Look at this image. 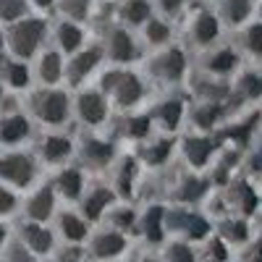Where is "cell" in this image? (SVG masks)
<instances>
[{"mask_svg": "<svg viewBox=\"0 0 262 262\" xmlns=\"http://www.w3.org/2000/svg\"><path fill=\"white\" fill-rule=\"evenodd\" d=\"M3 34H6V53L13 55V58H21V60H29L39 53L42 42L48 37V24L37 16H21L13 24L3 27Z\"/></svg>", "mask_w": 262, "mask_h": 262, "instance_id": "6da1fadb", "label": "cell"}, {"mask_svg": "<svg viewBox=\"0 0 262 262\" xmlns=\"http://www.w3.org/2000/svg\"><path fill=\"white\" fill-rule=\"evenodd\" d=\"M100 92L105 97H111L121 111H131L144 97V84L137 74H131L126 69H111L100 79Z\"/></svg>", "mask_w": 262, "mask_h": 262, "instance_id": "7a4b0ae2", "label": "cell"}, {"mask_svg": "<svg viewBox=\"0 0 262 262\" xmlns=\"http://www.w3.org/2000/svg\"><path fill=\"white\" fill-rule=\"evenodd\" d=\"M29 113L42 126H60L71 116V100L55 86H39L29 97Z\"/></svg>", "mask_w": 262, "mask_h": 262, "instance_id": "3957f363", "label": "cell"}, {"mask_svg": "<svg viewBox=\"0 0 262 262\" xmlns=\"http://www.w3.org/2000/svg\"><path fill=\"white\" fill-rule=\"evenodd\" d=\"M37 179V160L21 149H0V184L13 191L32 189Z\"/></svg>", "mask_w": 262, "mask_h": 262, "instance_id": "277c9868", "label": "cell"}, {"mask_svg": "<svg viewBox=\"0 0 262 262\" xmlns=\"http://www.w3.org/2000/svg\"><path fill=\"white\" fill-rule=\"evenodd\" d=\"M163 226L165 233H176L184 242H202L210 233V223L200 212H189V210H165Z\"/></svg>", "mask_w": 262, "mask_h": 262, "instance_id": "5b68a950", "label": "cell"}, {"mask_svg": "<svg viewBox=\"0 0 262 262\" xmlns=\"http://www.w3.org/2000/svg\"><path fill=\"white\" fill-rule=\"evenodd\" d=\"M102 60H105V55H102L100 45H81L79 50L71 53V60L63 66V79L71 86H79Z\"/></svg>", "mask_w": 262, "mask_h": 262, "instance_id": "8992f818", "label": "cell"}, {"mask_svg": "<svg viewBox=\"0 0 262 262\" xmlns=\"http://www.w3.org/2000/svg\"><path fill=\"white\" fill-rule=\"evenodd\" d=\"M55 191L53 186H34L32 191H27L24 202H18L24 221H34V223H48L55 215Z\"/></svg>", "mask_w": 262, "mask_h": 262, "instance_id": "52a82bcc", "label": "cell"}, {"mask_svg": "<svg viewBox=\"0 0 262 262\" xmlns=\"http://www.w3.org/2000/svg\"><path fill=\"white\" fill-rule=\"evenodd\" d=\"M21 244H24L34 257H48L55 249V233L45 223H34V221H21L16 233H13Z\"/></svg>", "mask_w": 262, "mask_h": 262, "instance_id": "ba28073f", "label": "cell"}, {"mask_svg": "<svg viewBox=\"0 0 262 262\" xmlns=\"http://www.w3.org/2000/svg\"><path fill=\"white\" fill-rule=\"evenodd\" d=\"M71 111L76 113V118L86 126H100L105 123L107 118V111H111V105H107V97L97 90H84L76 95V100L71 102Z\"/></svg>", "mask_w": 262, "mask_h": 262, "instance_id": "9c48e42d", "label": "cell"}, {"mask_svg": "<svg viewBox=\"0 0 262 262\" xmlns=\"http://www.w3.org/2000/svg\"><path fill=\"white\" fill-rule=\"evenodd\" d=\"M32 137V121L21 111H3L0 113V149H16Z\"/></svg>", "mask_w": 262, "mask_h": 262, "instance_id": "30bf717a", "label": "cell"}, {"mask_svg": "<svg viewBox=\"0 0 262 262\" xmlns=\"http://www.w3.org/2000/svg\"><path fill=\"white\" fill-rule=\"evenodd\" d=\"M74 155V144L69 137L55 134V131H48L34 142V160L45 163V165H63Z\"/></svg>", "mask_w": 262, "mask_h": 262, "instance_id": "8fae6325", "label": "cell"}, {"mask_svg": "<svg viewBox=\"0 0 262 262\" xmlns=\"http://www.w3.org/2000/svg\"><path fill=\"white\" fill-rule=\"evenodd\" d=\"M86 242V252H90L95 259L105 262V259H118L121 252L126 249V236L116 228H102L95 231L92 236L84 238Z\"/></svg>", "mask_w": 262, "mask_h": 262, "instance_id": "7c38bea8", "label": "cell"}, {"mask_svg": "<svg viewBox=\"0 0 262 262\" xmlns=\"http://www.w3.org/2000/svg\"><path fill=\"white\" fill-rule=\"evenodd\" d=\"M0 81H3L6 92H24L34 81L32 79V66L21 58L0 53Z\"/></svg>", "mask_w": 262, "mask_h": 262, "instance_id": "4fadbf2b", "label": "cell"}, {"mask_svg": "<svg viewBox=\"0 0 262 262\" xmlns=\"http://www.w3.org/2000/svg\"><path fill=\"white\" fill-rule=\"evenodd\" d=\"M149 71H152V76H158L160 81L173 84V81H179V79L184 76V71H186V58H184V53H181L179 48H163L155 58H152Z\"/></svg>", "mask_w": 262, "mask_h": 262, "instance_id": "5bb4252c", "label": "cell"}, {"mask_svg": "<svg viewBox=\"0 0 262 262\" xmlns=\"http://www.w3.org/2000/svg\"><path fill=\"white\" fill-rule=\"evenodd\" d=\"M102 55L113 63H128L131 58L137 55V45H134V37H131L123 27H113L107 29V34L102 37V45H100Z\"/></svg>", "mask_w": 262, "mask_h": 262, "instance_id": "9a60e30c", "label": "cell"}, {"mask_svg": "<svg viewBox=\"0 0 262 262\" xmlns=\"http://www.w3.org/2000/svg\"><path fill=\"white\" fill-rule=\"evenodd\" d=\"M34 66H32V79L39 81L42 86H55L63 81V55L58 50H42L34 55Z\"/></svg>", "mask_w": 262, "mask_h": 262, "instance_id": "2e32d148", "label": "cell"}, {"mask_svg": "<svg viewBox=\"0 0 262 262\" xmlns=\"http://www.w3.org/2000/svg\"><path fill=\"white\" fill-rule=\"evenodd\" d=\"M217 32H221V21H217V16H212L207 11H196L186 21V37L196 48H210L217 39Z\"/></svg>", "mask_w": 262, "mask_h": 262, "instance_id": "e0dca14e", "label": "cell"}, {"mask_svg": "<svg viewBox=\"0 0 262 262\" xmlns=\"http://www.w3.org/2000/svg\"><path fill=\"white\" fill-rule=\"evenodd\" d=\"M116 194L113 189L107 186H92V189H84L81 196H79V207H81V217L86 223L90 221H100V217L105 215V210L113 205Z\"/></svg>", "mask_w": 262, "mask_h": 262, "instance_id": "ac0fdd59", "label": "cell"}, {"mask_svg": "<svg viewBox=\"0 0 262 262\" xmlns=\"http://www.w3.org/2000/svg\"><path fill=\"white\" fill-rule=\"evenodd\" d=\"M181 155L184 160L191 165V168H205L212 155H215V142L207 137V134H200V131H194V134L184 137L181 142Z\"/></svg>", "mask_w": 262, "mask_h": 262, "instance_id": "d6986e66", "label": "cell"}, {"mask_svg": "<svg viewBox=\"0 0 262 262\" xmlns=\"http://www.w3.org/2000/svg\"><path fill=\"white\" fill-rule=\"evenodd\" d=\"M79 158L90 165V168H105V165H111L113 160V144L111 142H105L102 137H95V134H86L81 137L79 142Z\"/></svg>", "mask_w": 262, "mask_h": 262, "instance_id": "ffe728a7", "label": "cell"}, {"mask_svg": "<svg viewBox=\"0 0 262 262\" xmlns=\"http://www.w3.org/2000/svg\"><path fill=\"white\" fill-rule=\"evenodd\" d=\"M55 233L66 244H84V238L90 236V226L76 212H60L55 217Z\"/></svg>", "mask_w": 262, "mask_h": 262, "instance_id": "44dd1931", "label": "cell"}, {"mask_svg": "<svg viewBox=\"0 0 262 262\" xmlns=\"http://www.w3.org/2000/svg\"><path fill=\"white\" fill-rule=\"evenodd\" d=\"M50 186H53L55 196H63V200H69V202H76L81 196V191H84V173L79 168H60Z\"/></svg>", "mask_w": 262, "mask_h": 262, "instance_id": "7402d4cb", "label": "cell"}, {"mask_svg": "<svg viewBox=\"0 0 262 262\" xmlns=\"http://www.w3.org/2000/svg\"><path fill=\"white\" fill-rule=\"evenodd\" d=\"M163 215H165V210H163V207L152 205V207H147L142 215H137L134 228H139V233L147 238V242H155V244H158V242H163V238H165Z\"/></svg>", "mask_w": 262, "mask_h": 262, "instance_id": "603a6c76", "label": "cell"}, {"mask_svg": "<svg viewBox=\"0 0 262 262\" xmlns=\"http://www.w3.org/2000/svg\"><path fill=\"white\" fill-rule=\"evenodd\" d=\"M236 63H238V58H236V53L231 50V48H212V50H207V55L202 58V69L210 74V76H226V74H231L233 69H236Z\"/></svg>", "mask_w": 262, "mask_h": 262, "instance_id": "cb8c5ba5", "label": "cell"}, {"mask_svg": "<svg viewBox=\"0 0 262 262\" xmlns=\"http://www.w3.org/2000/svg\"><path fill=\"white\" fill-rule=\"evenodd\" d=\"M226 202H228V207L236 215H249L257 207V194H254V189L247 181H236V184H228Z\"/></svg>", "mask_w": 262, "mask_h": 262, "instance_id": "d4e9b609", "label": "cell"}, {"mask_svg": "<svg viewBox=\"0 0 262 262\" xmlns=\"http://www.w3.org/2000/svg\"><path fill=\"white\" fill-rule=\"evenodd\" d=\"M186 111H184V105L179 100H163L155 105V111H152V123H158L163 131H176L184 121Z\"/></svg>", "mask_w": 262, "mask_h": 262, "instance_id": "484cf974", "label": "cell"}, {"mask_svg": "<svg viewBox=\"0 0 262 262\" xmlns=\"http://www.w3.org/2000/svg\"><path fill=\"white\" fill-rule=\"evenodd\" d=\"M53 39H55V48H58V53H74V50H79L81 45H84V32H81V27L76 24V21H60V24L55 27V32H53Z\"/></svg>", "mask_w": 262, "mask_h": 262, "instance_id": "4316f807", "label": "cell"}, {"mask_svg": "<svg viewBox=\"0 0 262 262\" xmlns=\"http://www.w3.org/2000/svg\"><path fill=\"white\" fill-rule=\"evenodd\" d=\"M221 116H223L221 102H202V105H194V107H191L189 121H191V126L200 131V134H205V131H210V128L217 126Z\"/></svg>", "mask_w": 262, "mask_h": 262, "instance_id": "83f0119b", "label": "cell"}, {"mask_svg": "<svg viewBox=\"0 0 262 262\" xmlns=\"http://www.w3.org/2000/svg\"><path fill=\"white\" fill-rule=\"evenodd\" d=\"M152 131V118L147 113H131L126 111V116L121 118V134L126 139H134V142H142L149 137Z\"/></svg>", "mask_w": 262, "mask_h": 262, "instance_id": "f1b7e54d", "label": "cell"}, {"mask_svg": "<svg viewBox=\"0 0 262 262\" xmlns=\"http://www.w3.org/2000/svg\"><path fill=\"white\" fill-rule=\"evenodd\" d=\"M149 13H152L149 0H121V6H118L121 24H128V27H142L149 18Z\"/></svg>", "mask_w": 262, "mask_h": 262, "instance_id": "f546056e", "label": "cell"}, {"mask_svg": "<svg viewBox=\"0 0 262 262\" xmlns=\"http://www.w3.org/2000/svg\"><path fill=\"white\" fill-rule=\"evenodd\" d=\"M170 149H173V144L168 139H149L147 137L139 144V160L147 165H163L170 158Z\"/></svg>", "mask_w": 262, "mask_h": 262, "instance_id": "4dcf8cb0", "label": "cell"}, {"mask_svg": "<svg viewBox=\"0 0 262 262\" xmlns=\"http://www.w3.org/2000/svg\"><path fill=\"white\" fill-rule=\"evenodd\" d=\"M217 236H221L226 244H244V242H249V226H247L244 217H226V221L217 226Z\"/></svg>", "mask_w": 262, "mask_h": 262, "instance_id": "1f68e13d", "label": "cell"}, {"mask_svg": "<svg viewBox=\"0 0 262 262\" xmlns=\"http://www.w3.org/2000/svg\"><path fill=\"white\" fill-rule=\"evenodd\" d=\"M231 92H236L242 100H257L262 97V74L257 71H244L231 86Z\"/></svg>", "mask_w": 262, "mask_h": 262, "instance_id": "d6a6232c", "label": "cell"}, {"mask_svg": "<svg viewBox=\"0 0 262 262\" xmlns=\"http://www.w3.org/2000/svg\"><path fill=\"white\" fill-rule=\"evenodd\" d=\"M252 3L254 0H223L221 3V18L226 24L236 27V24H244L252 13Z\"/></svg>", "mask_w": 262, "mask_h": 262, "instance_id": "836d02e7", "label": "cell"}, {"mask_svg": "<svg viewBox=\"0 0 262 262\" xmlns=\"http://www.w3.org/2000/svg\"><path fill=\"white\" fill-rule=\"evenodd\" d=\"M102 217H107V228H116V231H128V228H134V223H137V212L131 210V207H126V205H111L105 210V215Z\"/></svg>", "mask_w": 262, "mask_h": 262, "instance_id": "e575fe53", "label": "cell"}, {"mask_svg": "<svg viewBox=\"0 0 262 262\" xmlns=\"http://www.w3.org/2000/svg\"><path fill=\"white\" fill-rule=\"evenodd\" d=\"M194 92L202 97V102H223L231 95V86L226 81H217V76H215V79H200Z\"/></svg>", "mask_w": 262, "mask_h": 262, "instance_id": "d590c367", "label": "cell"}, {"mask_svg": "<svg viewBox=\"0 0 262 262\" xmlns=\"http://www.w3.org/2000/svg\"><path fill=\"white\" fill-rule=\"evenodd\" d=\"M137 179V163L134 160H121L113 170V194H128Z\"/></svg>", "mask_w": 262, "mask_h": 262, "instance_id": "8d00e7d4", "label": "cell"}, {"mask_svg": "<svg viewBox=\"0 0 262 262\" xmlns=\"http://www.w3.org/2000/svg\"><path fill=\"white\" fill-rule=\"evenodd\" d=\"M142 37H144V42L149 48H160L170 37V27L165 24V21H160V18H147L142 24Z\"/></svg>", "mask_w": 262, "mask_h": 262, "instance_id": "74e56055", "label": "cell"}, {"mask_svg": "<svg viewBox=\"0 0 262 262\" xmlns=\"http://www.w3.org/2000/svg\"><path fill=\"white\" fill-rule=\"evenodd\" d=\"M160 262H196V252L191 249L189 242L184 238H173L163 247V259Z\"/></svg>", "mask_w": 262, "mask_h": 262, "instance_id": "f35d334b", "label": "cell"}, {"mask_svg": "<svg viewBox=\"0 0 262 262\" xmlns=\"http://www.w3.org/2000/svg\"><path fill=\"white\" fill-rule=\"evenodd\" d=\"M202 262H228V244L221 236H205L202 238V254H196Z\"/></svg>", "mask_w": 262, "mask_h": 262, "instance_id": "ab89813d", "label": "cell"}, {"mask_svg": "<svg viewBox=\"0 0 262 262\" xmlns=\"http://www.w3.org/2000/svg\"><path fill=\"white\" fill-rule=\"evenodd\" d=\"M205 181H200L196 176H184L179 184H176V200L179 202H194V200H200V196L205 194Z\"/></svg>", "mask_w": 262, "mask_h": 262, "instance_id": "60d3db41", "label": "cell"}, {"mask_svg": "<svg viewBox=\"0 0 262 262\" xmlns=\"http://www.w3.org/2000/svg\"><path fill=\"white\" fill-rule=\"evenodd\" d=\"M29 13V0H0V27H8Z\"/></svg>", "mask_w": 262, "mask_h": 262, "instance_id": "b9f144b4", "label": "cell"}, {"mask_svg": "<svg viewBox=\"0 0 262 262\" xmlns=\"http://www.w3.org/2000/svg\"><path fill=\"white\" fill-rule=\"evenodd\" d=\"M55 3H58V8L66 18L79 24V21H84L90 16V8H92L95 0H55Z\"/></svg>", "mask_w": 262, "mask_h": 262, "instance_id": "7bdbcfd3", "label": "cell"}, {"mask_svg": "<svg viewBox=\"0 0 262 262\" xmlns=\"http://www.w3.org/2000/svg\"><path fill=\"white\" fill-rule=\"evenodd\" d=\"M0 259H6V262H37V257L21 244L16 236H8L3 252H0Z\"/></svg>", "mask_w": 262, "mask_h": 262, "instance_id": "ee69618b", "label": "cell"}, {"mask_svg": "<svg viewBox=\"0 0 262 262\" xmlns=\"http://www.w3.org/2000/svg\"><path fill=\"white\" fill-rule=\"evenodd\" d=\"M242 45L252 58H262V24H247L242 32Z\"/></svg>", "mask_w": 262, "mask_h": 262, "instance_id": "f6af8a7d", "label": "cell"}, {"mask_svg": "<svg viewBox=\"0 0 262 262\" xmlns=\"http://www.w3.org/2000/svg\"><path fill=\"white\" fill-rule=\"evenodd\" d=\"M18 210V196L13 189H8L6 184H0V221L8 215H13Z\"/></svg>", "mask_w": 262, "mask_h": 262, "instance_id": "bcb514c9", "label": "cell"}, {"mask_svg": "<svg viewBox=\"0 0 262 262\" xmlns=\"http://www.w3.org/2000/svg\"><path fill=\"white\" fill-rule=\"evenodd\" d=\"M186 3V0H158V8H160V13H168V16H173L176 11H181V6Z\"/></svg>", "mask_w": 262, "mask_h": 262, "instance_id": "7dc6e473", "label": "cell"}, {"mask_svg": "<svg viewBox=\"0 0 262 262\" xmlns=\"http://www.w3.org/2000/svg\"><path fill=\"white\" fill-rule=\"evenodd\" d=\"M249 168L254 173H262V147L252 149V155H249Z\"/></svg>", "mask_w": 262, "mask_h": 262, "instance_id": "c3c4849f", "label": "cell"}, {"mask_svg": "<svg viewBox=\"0 0 262 262\" xmlns=\"http://www.w3.org/2000/svg\"><path fill=\"white\" fill-rule=\"evenodd\" d=\"M247 262H262V238H257V242H252Z\"/></svg>", "mask_w": 262, "mask_h": 262, "instance_id": "681fc988", "label": "cell"}, {"mask_svg": "<svg viewBox=\"0 0 262 262\" xmlns=\"http://www.w3.org/2000/svg\"><path fill=\"white\" fill-rule=\"evenodd\" d=\"M8 236H11V231H8V226L0 221V252H3V247H6V242H8Z\"/></svg>", "mask_w": 262, "mask_h": 262, "instance_id": "f907efd6", "label": "cell"}, {"mask_svg": "<svg viewBox=\"0 0 262 262\" xmlns=\"http://www.w3.org/2000/svg\"><path fill=\"white\" fill-rule=\"evenodd\" d=\"M29 6H34V8H50V6H55V0H29Z\"/></svg>", "mask_w": 262, "mask_h": 262, "instance_id": "816d5d0a", "label": "cell"}, {"mask_svg": "<svg viewBox=\"0 0 262 262\" xmlns=\"http://www.w3.org/2000/svg\"><path fill=\"white\" fill-rule=\"evenodd\" d=\"M0 53H6V34H3V27H0Z\"/></svg>", "mask_w": 262, "mask_h": 262, "instance_id": "f5cc1de1", "label": "cell"}, {"mask_svg": "<svg viewBox=\"0 0 262 262\" xmlns=\"http://www.w3.org/2000/svg\"><path fill=\"white\" fill-rule=\"evenodd\" d=\"M6 100V86H3V81H0V102Z\"/></svg>", "mask_w": 262, "mask_h": 262, "instance_id": "db71d44e", "label": "cell"}, {"mask_svg": "<svg viewBox=\"0 0 262 262\" xmlns=\"http://www.w3.org/2000/svg\"><path fill=\"white\" fill-rule=\"evenodd\" d=\"M139 262H160V259H155V257H142Z\"/></svg>", "mask_w": 262, "mask_h": 262, "instance_id": "11a10c76", "label": "cell"}, {"mask_svg": "<svg viewBox=\"0 0 262 262\" xmlns=\"http://www.w3.org/2000/svg\"><path fill=\"white\" fill-rule=\"evenodd\" d=\"M259 16H262V0H259Z\"/></svg>", "mask_w": 262, "mask_h": 262, "instance_id": "9f6ffc18", "label": "cell"}, {"mask_svg": "<svg viewBox=\"0 0 262 262\" xmlns=\"http://www.w3.org/2000/svg\"><path fill=\"white\" fill-rule=\"evenodd\" d=\"M105 262H116V259H105Z\"/></svg>", "mask_w": 262, "mask_h": 262, "instance_id": "6f0895ef", "label": "cell"}, {"mask_svg": "<svg viewBox=\"0 0 262 262\" xmlns=\"http://www.w3.org/2000/svg\"><path fill=\"white\" fill-rule=\"evenodd\" d=\"M45 262H55V259H45Z\"/></svg>", "mask_w": 262, "mask_h": 262, "instance_id": "680465c9", "label": "cell"}, {"mask_svg": "<svg viewBox=\"0 0 262 262\" xmlns=\"http://www.w3.org/2000/svg\"><path fill=\"white\" fill-rule=\"evenodd\" d=\"M0 262H6V259H0Z\"/></svg>", "mask_w": 262, "mask_h": 262, "instance_id": "91938a15", "label": "cell"}]
</instances>
